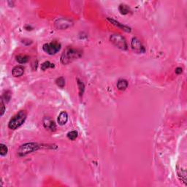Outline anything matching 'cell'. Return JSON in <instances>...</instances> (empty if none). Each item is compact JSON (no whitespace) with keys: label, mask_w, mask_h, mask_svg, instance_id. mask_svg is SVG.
Instances as JSON below:
<instances>
[{"label":"cell","mask_w":187,"mask_h":187,"mask_svg":"<svg viewBox=\"0 0 187 187\" xmlns=\"http://www.w3.org/2000/svg\"><path fill=\"white\" fill-rule=\"evenodd\" d=\"M82 54H83L82 50H80V49L67 47L66 48L61 56V62L64 65H67L81 57Z\"/></svg>","instance_id":"cell-1"},{"label":"cell","mask_w":187,"mask_h":187,"mask_svg":"<svg viewBox=\"0 0 187 187\" xmlns=\"http://www.w3.org/2000/svg\"><path fill=\"white\" fill-rule=\"evenodd\" d=\"M27 117V113L26 110H20L16 113L13 118L10 120L8 123V127L10 129H16L19 128L26 121Z\"/></svg>","instance_id":"cell-2"},{"label":"cell","mask_w":187,"mask_h":187,"mask_svg":"<svg viewBox=\"0 0 187 187\" xmlns=\"http://www.w3.org/2000/svg\"><path fill=\"white\" fill-rule=\"evenodd\" d=\"M41 145H39L36 143H27L22 145L18 150V154L19 156H24L29 154L36 151L41 149Z\"/></svg>","instance_id":"cell-3"},{"label":"cell","mask_w":187,"mask_h":187,"mask_svg":"<svg viewBox=\"0 0 187 187\" xmlns=\"http://www.w3.org/2000/svg\"><path fill=\"white\" fill-rule=\"evenodd\" d=\"M110 40L113 45H114L116 47H117L118 48L121 49V50H126L128 48V46H127V43L126 42V40L124 37H123L122 36H121L120 34H113L112 35H110Z\"/></svg>","instance_id":"cell-4"},{"label":"cell","mask_w":187,"mask_h":187,"mask_svg":"<svg viewBox=\"0 0 187 187\" xmlns=\"http://www.w3.org/2000/svg\"><path fill=\"white\" fill-rule=\"evenodd\" d=\"M61 48L62 46L59 42L53 41L43 45V50L48 55H55L61 50Z\"/></svg>","instance_id":"cell-5"},{"label":"cell","mask_w":187,"mask_h":187,"mask_svg":"<svg viewBox=\"0 0 187 187\" xmlns=\"http://www.w3.org/2000/svg\"><path fill=\"white\" fill-rule=\"evenodd\" d=\"M55 27L59 30H64L68 28H70L73 26V22L71 20L67 18H62L57 19L54 23Z\"/></svg>","instance_id":"cell-6"},{"label":"cell","mask_w":187,"mask_h":187,"mask_svg":"<svg viewBox=\"0 0 187 187\" xmlns=\"http://www.w3.org/2000/svg\"><path fill=\"white\" fill-rule=\"evenodd\" d=\"M131 47L133 51L137 53H143L146 52L145 47L143 46L141 42L137 38V37H133L131 41Z\"/></svg>","instance_id":"cell-7"},{"label":"cell","mask_w":187,"mask_h":187,"mask_svg":"<svg viewBox=\"0 0 187 187\" xmlns=\"http://www.w3.org/2000/svg\"><path fill=\"white\" fill-rule=\"evenodd\" d=\"M43 126L46 129L50 130L51 132H54L56 130V123L50 117H45L43 119Z\"/></svg>","instance_id":"cell-8"},{"label":"cell","mask_w":187,"mask_h":187,"mask_svg":"<svg viewBox=\"0 0 187 187\" xmlns=\"http://www.w3.org/2000/svg\"><path fill=\"white\" fill-rule=\"evenodd\" d=\"M107 21H110V23H112V24H113L114 26H117V27H119V29H122V30L126 31V32H131V31H132L131 28L129 27V26H126V25H124L123 23H121L120 22L114 20V19H113V18H107Z\"/></svg>","instance_id":"cell-9"},{"label":"cell","mask_w":187,"mask_h":187,"mask_svg":"<svg viewBox=\"0 0 187 187\" xmlns=\"http://www.w3.org/2000/svg\"><path fill=\"white\" fill-rule=\"evenodd\" d=\"M67 121H68V114H67V112L65 111L61 112L60 114H59V116H58V119H57L58 124H59V125L63 126L67 124Z\"/></svg>","instance_id":"cell-10"},{"label":"cell","mask_w":187,"mask_h":187,"mask_svg":"<svg viewBox=\"0 0 187 187\" xmlns=\"http://www.w3.org/2000/svg\"><path fill=\"white\" fill-rule=\"evenodd\" d=\"M23 73H24V68L21 65L16 66L12 70V74L14 77H21L23 75Z\"/></svg>","instance_id":"cell-11"},{"label":"cell","mask_w":187,"mask_h":187,"mask_svg":"<svg viewBox=\"0 0 187 187\" xmlns=\"http://www.w3.org/2000/svg\"><path fill=\"white\" fill-rule=\"evenodd\" d=\"M119 10L122 15H127L132 12L130 7L125 4H121L119 7Z\"/></svg>","instance_id":"cell-12"},{"label":"cell","mask_w":187,"mask_h":187,"mask_svg":"<svg viewBox=\"0 0 187 187\" xmlns=\"http://www.w3.org/2000/svg\"><path fill=\"white\" fill-rule=\"evenodd\" d=\"M128 87V81L124 79H121L117 83V88L121 91H124Z\"/></svg>","instance_id":"cell-13"},{"label":"cell","mask_w":187,"mask_h":187,"mask_svg":"<svg viewBox=\"0 0 187 187\" xmlns=\"http://www.w3.org/2000/svg\"><path fill=\"white\" fill-rule=\"evenodd\" d=\"M16 61L19 63V64H26L29 60V56H26V55H18L16 56Z\"/></svg>","instance_id":"cell-14"},{"label":"cell","mask_w":187,"mask_h":187,"mask_svg":"<svg viewBox=\"0 0 187 187\" xmlns=\"http://www.w3.org/2000/svg\"><path fill=\"white\" fill-rule=\"evenodd\" d=\"M77 84L78 86V89H79V95L80 97H81L83 96V93H84V90H85V85L80 79L78 78L77 79Z\"/></svg>","instance_id":"cell-15"},{"label":"cell","mask_w":187,"mask_h":187,"mask_svg":"<svg viewBox=\"0 0 187 187\" xmlns=\"http://www.w3.org/2000/svg\"><path fill=\"white\" fill-rule=\"evenodd\" d=\"M41 67V70H43V71H46V70H48V69L54 68L55 65H54V64H53V63L47 61V62H43V64H41V67Z\"/></svg>","instance_id":"cell-16"},{"label":"cell","mask_w":187,"mask_h":187,"mask_svg":"<svg viewBox=\"0 0 187 187\" xmlns=\"http://www.w3.org/2000/svg\"><path fill=\"white\" fill-rule=\"evenodd\" d=\"M7 152H8V149H7V146L3 144V143H1V144H0V155H1V156H6Z\"/></svg>","instance_id":"cell-17"},{"label":"cell","mask_w":187,"mask_h":187,"mask_svg":"<svg viewBox=\"0 0 187 187\" xmlns=\"http://www.w3.org/2000/svg\"><path fill=\"white\" fill-rule=\"evenodd\" d=\"M56 84L59 86V88H64L65 86V79L63 77L58 78L56 80Z\"/></svg>","instance_id":"cell-18"},{"label":"cell","mask_w":187,"mask_h":187,"mask_svg":"<svg viewBox=\"0 0 187 187\" xmlns=\"http://www.w3.org/2000/svg\"><path fill=\"white\" fill-rule=\"evenodd\" d=\"M67 137L70 140H75L78 137V132L77 131H71L67 134Z\"/></svg>","instance_id":"cell-19"},{"label":"cell","mask_w":187,"mask_h":187,"mask_svg":"<svg viewBox=\"0 0 187 187\" xmlns=\"http://www.w3.org/2000/svg\"><path fill=\"white\" fill-rule=\"evenodd\" d=\"M0 105H1V113H0V116L1 117V116H2L4 114V113H5V110H6L4 100H3L1 97V99H0Z\"/></svg>","instance_id":"cell-20"},{"label":"cell","mask_w":187,"mask_h":187,"mask_svg":"<svg viewBox=\"0 0 187 187\" xmlns=\"http://www.w3.org/2000/svg\"><path fill=\"white\" fill-rule=\"evenodd\" d=\"M1 98L6 102H8L10 101V98H11V92L10 91H7L5 94H3V96L1 97Z\"/></svg>","instance_id":"cell-21"},{"label":"cell","mask_w":187,"mask_h":187,"mask_svg":"<svg viewBox=\"0 0 187 187\" xmlns=\"http://www.w3.org/2000/svg\"><path fill=\"white\" fill-rule=\"evenodd\" d=\"M182 72H183V69H182L181 67H177V68L176 69V74H178V75L181 74Z\"/></svg>","instance_id":"cell-22"},{"label":"cell","mask_w":187,"mask_h":187,"mask_svg":"<svg viewBox=\"0 0 187 187\" xmlns=\"http://www.w3.org/2000/svg\"><path fill=\"white\" fill-rule=\"evenodd\" d=\"M25 29H26L27 31H31V30H32L33 28L31 27V26H29V25H27V26H25Z\"/></svg>","instance_id":"cell-23"}]
</instances>
